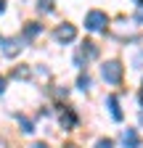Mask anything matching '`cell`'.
<instances>
[{"mask_svg": "<svg viewBox=\"0 0 143 148\" xmlns=\"http://www.w3.org/2000/svg\"><path fill=\"white\" fill-rule=\"evenodd\" d=\"M32 148H48V145H45V143H34Z\"/></svg>", "mask_w": 143, "mask_h": 148, "instance_id": "17", "label": "cell"}, {"mask_svg": "<svg viewBox=\"0 0 143 148\" xmlns=\"http://www.w3.org/2000/svg\"><path fill=\"white\" fill-rule=\"evenodd\" d=\"M66 148H77V145H66Z\"/></svg>", "mask_w": 143, "mask_h": 148, "instance_id": "20", "label": "cell"}, {"mask_svg": "<svg viewBox=\"0 0 143 148\" xmlns=\"http://www.w3.org/2000/svg\"><path fill=\"white\" fill-rule=\"evenodd\" d=\"M6 90V77H0V92Z\"/></svg>", "mask_w": 143, "mask_h": 148, "instance_id": "16", "label": "cell"}, {"mask_svg": "<svg viewBox=\"0 0 143 148\" xmlns=\"http://www.w3.org/2000/svg\"><path fill=\"white\" fill-rule=\"evenodd\" d=\"M61 124H64V130L74 127V114H72V111H66V114H61Z\"/></svg>", "mask_w": 143, "mask_h": 148, "instance_id": "8", "label": "cell"}, {"mask_svg": "<svg viewBox=\"0 0 143 148\" xmlns=\"http://www.w3.org/2000/svg\"><path fill=\"white\" fill-rule=\"evenodd\" d=\"M29 74H32V71H29L27 66H21V69H13V77H16V79H29Z\"/></svg>", "mask_w": 143, "mask_h": 148, "instance_id": "10", "label": "cell"}, {"mask_svg": "<svg viewBox=\"0 0 143 148\" xmlns=\"http://www.w3.org/2000/svg\"><path fill=\"white\" fill-rule=\"evenodd\" d=\"M96 148H114V143H111L109 138H101V140L96 143Z\"/></svg>", "mask_w": 143, "mask_h": 148, "instance_id": "14", "label": "cell"}, {"mask_svg": "<svg viewBox=\"0 0 143 148\" xmlns=\"http://www.w3.org/2000/svg\"><path fill=\"white\" fill-rule=\"evenodd\" d=\"M106 103H109V111H111V116L119 122V119H122V108H119V101H117V95H109V98H106Z\"/></svg>", "mask_w": 143, "mask_h": 148, "instance_id": "7", "label": "cell"}, {"mask_svg": "<svg viewBox=\"0 0 143 148\" xmlns=\"http://www.w3.org/2000/svg\"><path fill=\"white\" fill-rule=\"evenodd\" d=\"M96 56H98V48H96V42H90V40H85L74 61H77V66H82V58H85V61H90V58H96Z\"/></svg>", "mask_w": 143, "mask_h": 148, "instance_id": "4", "label": "cell"}, {"mask_svg": "<svg viewBox=\"0 0 143 148\" xmlns=\"http://www.w3.org/2000/svg\"><path fill=\"white\" fill-rule=\"evenodd\" d=\"M101 74H103V79L109 82V85H117L122 79V64L119 61H106L103 69H101Z\"/></svg>", "mask_w": 143, "mask_h": 148, "instance_id": "2", "label": "cell"}, {"mask_svg": "<svg viewBox=\"0 0 143 148\" xmlns=\"http://www.w3.org/2000/svg\"><path fill=\"white\" fill-rule=\"evenodd\" d=\"M135 21L143 24V0H138V11H135Z\"/></svg>", "mask_w": 143, "mask_h": 148, "instance_id": "13", "label": "cell"}, {"mask_svg": "<svg viewBox=\"0 0 143 148\" xmlns=\"http://www.w3.org/2000/svg\"><path fill=\"white\" fill-rule=\"evenodd\" d=\"M74 37H77V29L72 27V24H61V27L56 29V40H58V42H72Z\"/></svg>", "mask_w": 143, "mask_h": 148, "instance_id": "5", "label": "cell"}, {"mask_svg": "<svg viewBox=\"0 0 143 148\" xmlns=\"http://www.w3.org/2000/svg\"><path fill=\"white\" fill-rule=\"evenodd\" d=\"M0 48H3V53L8 56V58H13V56L24 48V40L21 37H6V40H0Z\"/></svg>", "mask_w": 143, "mask_h": 148, "instance_id": "3", "label": "cell"}, {"mask_svg": "<svg viewBox=\"0 0 143 148\" xmlns=\"http://www.w3.org/2000/svg\"><path fill=\"white\" fill-rule=\"evenodd\" d=\"M6 11V0H0V13H3Z\"/></svg>", "mask_w": 143, "mask_h": 148, "instance_id": "18", "label": "cell"}, {"mask_svg": "<svg viewBox=\"0 0 143 148\" xmlns=\"http://www.w3.org/2000/svg\"><path fill=\"white\" fill-rule=\"evenodd\" d=\"M40 29H43L40 24H34V21H29V24H27V29H24V34H27V37H34V34L40 32Z\"/></svg>", "mask_w": 143, "mask_h": 148, "instance_id": "9", "label": "cell"}, {"mask_svg": "<svg viewBox=\"0 0 143 148\" xmlns=\"http://www.w3.org/2000/svg\"><path fill=\"white\" fill-rule=\"evenodd\" d=\"M106 24H109V18H106L103 11H90V13L85 16V27L90 29V32H103Z\"/></svg>", "mask_w": 143, "mask_h": 148, "instance_id": "1", "label": "cell"}, {"mask_svg": "<svg viewBox=\"0 0 143 148\" xmlns=\"http://www.w3.org/2000/svg\"><path fill=\"white\" fill-rule=\"evenodd\" d=\"M77 85H80V90H85V87H90V77H87V74H80V79H77Z\"/></svg>", "mask_w": 143, "mask_h": 148, "instance_id": "12", "label": "cell"}, {"mask_svg": "<svg viewBox=\"0 0 143 148\" xmlns=\"http://www.w3.org/2000/svg\"><path fill=\"white\" fill-rule=\"evenodd\" d=\"M19 124H21V132H32V122L27 116H19Z\"/></svg>", "mask_w": 143, "mask_h": 148, "instance_id": "11", "label": "cell"}, {"mask_svg": "<svg viewBox=\"0 0 143 148\" xmlns=\"http://www.w3.org/2000/svg\"><path fill=\"white\" fill-rule=\"evenodd\" d=\"M37 8H40V11H50V8H53V0H40Z\"/></svg>", "mask_w": 143, "mask_h": 148, "instance_id": "15", "label": "cell"}, {"mask_svg": "<svg viewBox=\"0 0 143 148\" xmlns=\"http://www.w3.org/2000/svg\"><path fill=\"white\" fill-rule=\"evenodd\" d=\"M140 103H143V90H140Z\"/></svg>", "mask_w": 143, "mask_h": 148, "instance_id": "19", "label": "cell"}, {"mask_svg": "<svg viewBox=\"0 0 143 148\" xmlns=\"http://www.w3.org/2000/svg\"><path fill=\"white\" fill-rule=\"evenodd\" d=\"M122 145L124 148H138L140 145V135L135 132V130H124L122 132Z\"/></svg>", "mask_w": 143, "mask_h": 148, "instance_id": "6", "label": "cell"}]
</instances>
